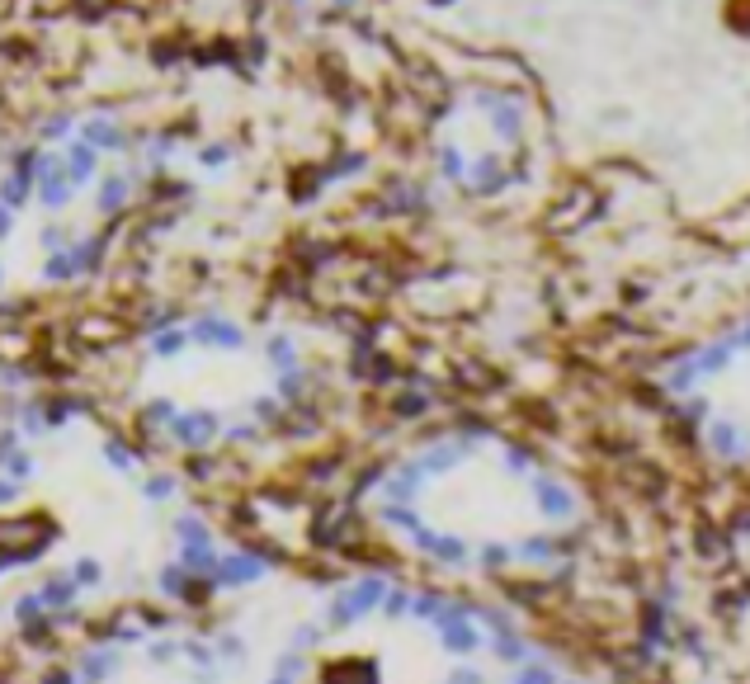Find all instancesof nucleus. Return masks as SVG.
I'll list each match as a JSON object with an SVG mask.
<instances>
[{
    "label": "nucleus",
    "mask_w": 750,
    "mask_h": 684,
    "mask_svg": "<svg viewBox=\"0 0 750 684\" xmlns=\"http://www.w3.org/2000/svg\"><path fill=\"white\" fill-rule=\"evenodd\" d=\"M270 557H260L255 547H222V562L212 571V586L222 590H250V586H264L270 580Z\"/></svg>",
    "instance_id": "f257e3e1"
},
{
    "label": "nucleus",
    "mask_w": 750,
    "mask_h": 684,
    "mask_svg": "<svg viewBox=\"0 0 750 684\" xmlns=\"http://www.w3.org/2000/svg\"><path fill=\"white\" fill-rule=\"evenodd\" d=\"M189 340L208 355H237V349H246V326H237L222 312H198L189 316Z\"/></svg>",
    "instance_id": "f03ea898"
},
{
    "label": "nucleus",
    "mask_w": 750,
    "mask_h": 684,
    "mask_svg": "<svg viewBox=\"0 0 750 684\" xmlns=\"http://www.w3.org/2000/svg\"><path fill=\"white\" fill-rule=\"evenodd\" d=\"M123 665H128V652L119 642H99V646H90V652H80L76 680L80 684H113L123 675Z\"/></svg>",
    "instance_id": "7ed1b4c3"
},
{
    "label": "nucleus",
    "mask_w": 750,
    "mask_h": 684,
    "mask_svg": "<svg viewBox=\"0 0 750 684\" xmlns=\"http://www.w3.org/2000/svg\"><path fill=\"white\" fill-rule=\"evenodd\" d=\"M38 595H43L47 613H76V605H80V595H86V590L76 586L71 566H62V571H47L38 580Z\"/></svg>",
    "instance_id": "20e7f679"
},
{
    "label": "nucleus",
    "mask_w": 750,
    "mask_h": 684,
    "mask_svg": "<svg viewBox=\"0 0 750 684\" xmlns=\"http://www.w3.org/2000/svg\"><path fill=\"white\" fill-rule=\"evenodd\" d=\"M99 463H104L113 477H128V481L142 477V454H138L128 439H119V435H104V439H99Z\"/></svg>",
    "instance_id": "39448f33"
},
{
    "label": "nucleus",
    "mask_w": 750,
    "mask_h": 684,
    "mask_svg": "<svg viewBox=\"0 0 750 684\" xmlns=\"http://www.w3.org/2000/svg\"><path fill=\"white\" fill-rule=\"evenodd\" d=\"M179 472H171V467H156V472H146V477H138V496H142V505H171V500L179 496Z\"/></svg>",
    "instance_id": "423d86ee"
},
{
    "label": "nucleus",
    "mask_w": 750,
    "mask_h": 684,
    "mask_svg": "<svg viewBox=\"0 0 750 684\" xmlns=\"http://www.w3.org/2000/svg\"><path fill=\"white\" fill-rule=\"evenodd\" d=\"M175 562L185 566L189 576H212L218 562H222V547H218V538L212 543H175Z\"/></svg>",
    "instance_id": "0eeeda50"
},
{
    "label": "nucleus",
    "mask_w": 750,
    "mask_h": 684,
    "mask_svg": "<svg viewBox=\"0 0 750 684\" xmlns=\"http://www.w3.org/2000/svg\"><path fill=\"white\" fill-rule=\"evenodd\" d=\"M171 538H175V543H212V524H208V514H204V510H194V505L175 510V514H171Z\"/></svg>",
    "instance_id": "6e6552de"
},
{
    "label": "nucleus",
    "mask_w": 750,
    "mask_h": 684,
    "mask_svg": "<svg viewBox=\"0 0 750 684\" xmlns=\"http://www.w3.org/2000/svg\"><path fill=\"white\" fill-rule=\"evenodd\" d=\"M142 661L152 665V671H171L175 661H185V638H171V632H161L142 646Z\"/></svg>",
    "instance_id": "1a4fd4ad"
},
{
    "label": "nucleus",
    "mask_w": 750,
    "mask_h": 684,
    "mask_svg": "<svg viewBox=\"0 0 750 684\" xmlns=\"http://www.w3.org/2000/svg\"><path fill=\"white\" fill-rule=\"evenodd\" d=\"M212 642H218V656L227 665V675H237V671H246V665H250V642L241 638L237 628H222Z\"/></svg>",
    "instance_id": "9d476101"
},
{
    "label": "nucleus",
    "mask_w": 750,
    "mask_h": 684,
    "mask_svg": "<svg viewBox=\"0 0 750 684\" xmlns=\"http://www.w3.org/2000/svg\"><path fill=\"white\" fill-rule=\"evenodd\" d=\"M10 619H14V628H33V623H43L47 619V605H43V595H38V586L33 590H20L10 599Z\"/></svg>",
    "instance_id": "9b49d317"
},
{
    "label": "nucleus",
    "mask_w": 750,
    "mask_h": 684,
    "mask_svg": "<svg viewBox=\"0 0 750 684\" xmlns=\"http://www.w3.org/2000/svg\"><path fill=\"white\" fill-rule=\"evenodd\" d=\"M0 472H5L10 481H20V487H29V481L38 477V458H33V448H29V444H20L10 458H0Z\"/></svg>",
    "instance_id": "f8f14e48"
},
{
    "label": "nucleus",
    "mask_w": 750,
    "mask_h": 684,
    "mask_svg": "<svg viewBox=\"0 0 750 684\" xmlns=\"http://www.w3.org/2000/svg\"><path fill=\"white\" fill-rule=\"evenodd\" d=\"M71 576H76V586H80V590H99L109 571H104V562H99V557H90V553H86V557H76V562H71Z\"/></svg>",
    "instance_id": "ddd939ff"
},
{
    "label": "nucleus",
    "mask_w": 750,
    "mask_h": 684,
    "mask_svg": "<svg viewBox=\"0 0 750 684\" xmlns=\"http://www.w3.org/2000/svg\"><path fill=\"white\" fill-rule=\"evenodd\" d=\"M38 684H80V680H76V665H43Z\"/></svg>",
    "instance_id": "4468645a"
},
{
    "label": "nucleus",
    "mask_w": 750,
    "mask_h": 684,
    "mask_svg": "<svg viewBox=\"0 0 750 684\" xmlns=\"http://www.w3.org/2000/svg\"><path fill=\"white\" fill-rule=\"evenodd\" d=\"M24 496V487H20V481H10L5 472H0V505H14V500H20Z\"/></svg>",
    "instance_id": "2eb2a0df"
},
{
    "label": "nucleus",
    "mask_w": 750,
    "mask_h": 684,
    "mask_svg": "<svg viewBox=\"0 0 750 684\" xmlns=\"http://www.w3.org/2000/svg\"><path fill=\"white\" fill-rule=\"evenodd\" d=\"M0 293H5V264H0Z\"/></svg>",
    "instance_id": "dca6fc26"
},
{
    "label": "nucleus",
    "mask_w": 750,
    "mask_h": 684,
    "mask_svg": "<svg viewBox=\"0 0 750 684\" xmlns=\"http://www.w3.org/2000/svg\"><path fill=\"white\" fill-rule=\"evenodd\" d=\"M270 684H293V680H279V675H270Z\"/></svg>",
    "instance_id": "f3484780"
}]
</instances>
